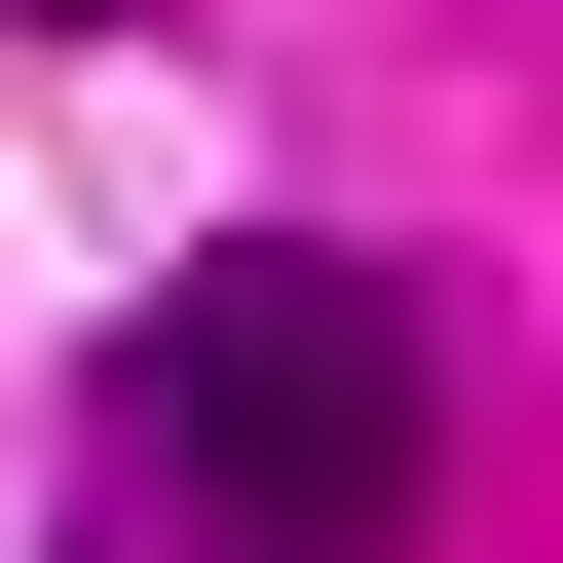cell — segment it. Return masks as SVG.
Returning a JSON list of instances; mask_svg holds the SVG:
<instances>
[{
    "instance_id": "cell-1",
    "label": "cell",
    "mask_w": 563,
    "mask_h": 563,
    "mask_svg": "<svg viewBox=\"0 0 563 563\" xmlns=\"http://www.w3.org/2000/svg\"><path fill=\"white\" fill-rule=\"evenodd\" d=\"M113 488H151V563H413V488H451L413 263L376 225H188L113 301Z\"/></svg>"
},
{
    "instance_id": "cell-2",
    "label": "cell",
    "mask_w": 563,
    "mask_h": 563,
    "mask_svg": "<svg viewBox=\"0 0 563 563\" xmlns=\"http://www.w3.org/2000/svg\"><path fill=\"white\" fill-rule=\"evenodd\" d=\"M0 38H151V0H0Z\"/></svg>"
}]
</instances>
